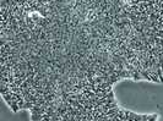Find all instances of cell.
I'll list each match as a JSON object with an SVG mask.
<instances>
[{"instance_id": "cell-1", "label": "cell", "mask_w": 163, "mask_h": 121, "mask_svg": "<svg viewBox=\"0 0 163 121\" xmlns=\"http://www.w3.org/2000/svg\"><path fill=\"white\" fill-rule=\"evenodd\" d=\"M31 119H32V121H42L43 120V115L42 114H37V113H32L31 114Z\"/></svg>"}, {"instance_id": "cell-2", "label": "cell", "mask_w": 163, "mask_h": 121, "mask_svg": "<svg viewBox=\"0 0 163 121\" xmlns=\"http://www.w3.org/2000/svg\"><path fill=\"white\" fill-rule=\"evenodd\" d=\"M133 80H134V81H141V80H144V77L141 76V73L139 70L133 73Z\"/></svg>"}, {"instance_id": "cell-3", "label": "cell", "mask_w": 163, "mask_h": 121, "mask_svg": "<svg viewBox=\"0 0 163 121\" xmlns=\"http://www.w3.org/2000/svg\"><path fill=\"white\" fill-rule=\"evenodd\" d=\"M140 73H141V76L144 77V80H147V81H150V82H152L151 76L148 75V72H147L146 70H142V71H140Z\"/></svg>"}, {"instance_id": "cell-4", "label": "cell", "mask_w": 163, "mask_h": 121, "mask_svg": "<svg viewBox=\"0 0 163 121\" xmlns=\"http://www.w3.org/2000/svg\"><path fill=\"white\" fill-rule=\"evenodd\" d=\"M17 103H18V102H12L11 104L9 105V106L11 108V110L14 111V113H17V111L20 110V106H18V104H17Z\"/></svg>"}, {"instance_id": "cell-5", "label": "cell", "mask_w": 163, "mask_h": 121, "mask_svg": "<svg viewBox=\"0 0 163 121\" xmlns=\"http://www.w3.org/2000/svg\"><path fill=\"white\" fill-rule=\"evenodd\" d=\"M34 106L33 103H31V102H26L25 103V105H23L22 110H32V108Z\"/></svg>"}, {"instance_id": "cell-6", "label": "cell", "mask_w": 163, "mask_h": 121, "mask_svg": "<svg viewBox=\"0 0 163 121\" xmlns=\"http://www.w3.org/2000/svg\"><path fill=\"white\" fill-rule=\"evenodd\" d=\"M95 81L97 82V84H101L102 82H104V81H103V77H102V76H96L95 77Z\"/></svg>"}, {"instance_id": "cell-7", "label": "cell", "mask_w": 163, "mask_h": 121, "mask_svg": "<svg viewBox=\"0 0 163 121\" xmlns=\"http://www.w3.org/2000/svg\"><path fill=\"white\" fill-rule=\"evenodd\" d=\"M162 29H163V23H162Z\"/></svg>"}]
</instances>
